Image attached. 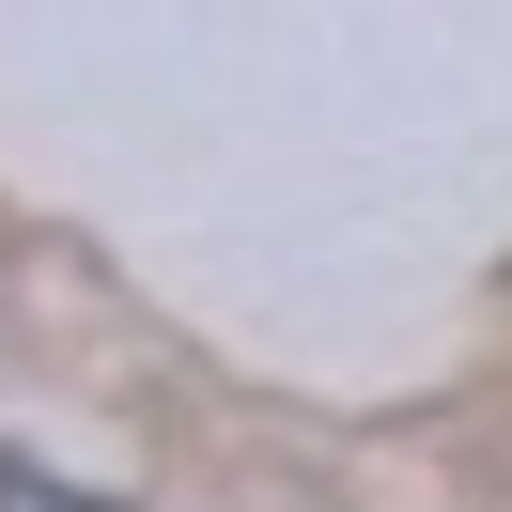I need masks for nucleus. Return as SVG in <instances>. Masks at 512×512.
Returning a JSON list of instances; mask_svg holds the SVG:
<instances>
[{"instance_id": "f257e3e1", "label": "nucleus", "mask_w": 512, "mask_h": 512, "mask_svg": "<svg viewBox=\"0 0 512 512\" xmlns=\"http://www.w3.org/2000/svg\"><path fill=\"white\" fill-rule=\"evenodd\" d=\"M0 512H94V497H63V481H32L16 450H0Z\"/></svg>"}]
</instances>
